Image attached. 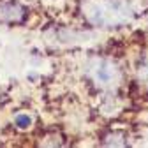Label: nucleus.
Returning a JSON list of instances; mask_svg holds the SVG:
<instances>
[{"instance_id":"obj_1","label":"nucleus","mask_w":148,"mask_h":148,"mask_svg":"<svg viewBox=\"0 0 148 148\" xmlns=\"http://www.w3.org/2000/svg\"><path fill=\"white\" fill-rule=\"evenodd\" d=\"M86 16L95 25L115 27V25L125 23L131 18V9L122 0H99V2L88 5Z\"/></svg>"},{"instance_id":"obj_2","label":"nucleus","mask_w":148,"mask_h":148,"mask_svg":"<svg viewBox=\"0 0 148 148\" xmlns=\"http://www.w3.org/2000/svg\"><path fill=\"white\" fill-rule=\"evenodd\" d=\"M90 72H92V78H94V81L101 86H111L115 85L120 78V72L118 69L108 62V60H97L94 65L90 67Z\"/></svg>"},{"instance_id":"obj_3","label":"nucleus","mask_w":148,"mask_h":148,"mask_svg":"<svg viewBox=\"0 0 148 148\" xmlns=\"http://www.w3.org/2000/svg\"><path fill=\"white\" fill-rule=\"evenodd\" d=\"M0 18L7 21H21L25 18V9L18 4H5L0 7Z\"/></svg>"},{"instance_id":"obj_4","label":"nucleus","mask_w":148,"mask_h":148,"mask_svg":"<svg viewBox=\"0 0 148 148\" xmlns=\"http://www.w3.org/2000/svg\"><path fill=\"white\" fill-rule=\"evenodd\" d=\"M14 122H16V125L20 127V129H28L30 123H32V118L28 115H16Z\"/></svg>"},{"instance_id":"obj_5","label":"nucleus","mask_w":148,"mask_h":148,"mask_svg":"<svg viewBox=\"0 0 148 148\" xmlns=\"http://www.w3.org/2000/svg\"><path fill=\"white\" fill-rule=\"evenodd\" d=\"M143 78H145V79L148 81V65H146V67L143 69Z\"/></svg>"}]
</instances>
